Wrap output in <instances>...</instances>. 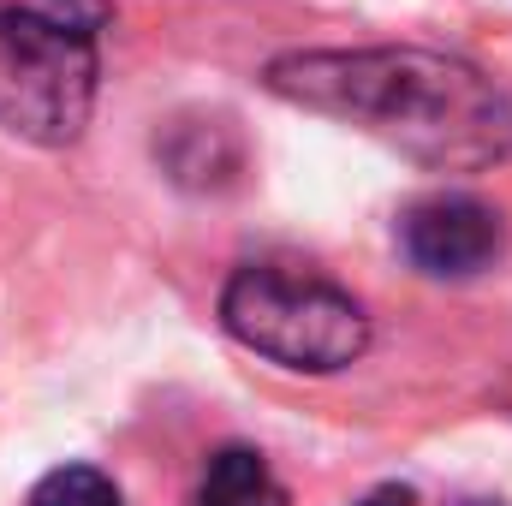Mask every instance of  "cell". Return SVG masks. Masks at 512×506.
I'll return each instance as SVG.
<instances>
[{
	"instance_id": "6da1fadb",
	"label": "cell",
	"mask_w": 512,
	"mask_h": 506,
	"mask_svg": "<svg viewBox=\"0 0 512 506\" xmlns=\"http://www.w3.org/2000/svg\"><path fill=\"white\" fill-rule=\"evenodd\" d=\"M262 84L310 114L382 137L435 173H483L512 155V102L477 66L435 48H298Z\"/></svg>"
},
{
	"instance_id": "7a4b0ae2",
	"label": "cell",
	"mask_w": 512,
	"mask_h": 506,
	"mask_svg": "<svg viewBox=\"0 0 512 506\" xmlns=\"http://www.w3.org/2000/svg\"><path fill=\"white\" fill-rule=\"evenodd\" d=\"M108 0H0V131L66 149L90 126Z\"/></svg>"
},
{
	"instance_id": "3957f363",
	"label": "cell",
	"mask_w": 512,
	"mask_h": 506,
	"mask_svg": "<svg viewBox=\"0 0 512 506\" xmlns=\"http://www.w3.org/2000/svg\"><path fill=\"white\" fill-rule=\"evenodd\" d=\"M221 322L256 358L298 376H334L370 352L364 304L310 268L245 262L221 292Z\"/></svg>"
},
{
	"instance_id": "277c9868",
	"label": "cell",
	"mask_w": 512,
	"mask_h": 506,
	"mask_svg": "<svg viewBox=\"0 0 512 506\" xmlns=\"http://www.w3.org/2000/svg\"><path fill=\"white\" fill-rule=\"evenodd\" d=\"M501 245H507L501 215L483 197H465V191L417 197L399 215V251L429 280H471L501 256Z\"/></svg>"
},
{
	"instance_id": "5b68a950",
	"label": "cell",
	"mask_w": 512,
	"mask_h": 506,
	"mask_svg": "<svg viewBox=\"0 0 512 506\" xmlns=\"http://www.w3.org/2000/svg\"><path fill=\"white\" fill-rule=\"evenodd\" d=\"M197 506H292V501H286V483L274 477V465L256 447H221L203 465Z\"/></svg>"
},
{
	"instance_id": "8992f818",
	"label": "cell",
	"mask_w": 512,
	"mask_h": 506,
	"mask_svg": "<svg viewBox=\"0 0 512 506\" xmlns=\"http://www.w3.org/2000/svg\"><path fill=\"white\" fill-rule=\"evenodd\" d=\"M30 506H126V501H120L114 477H102L96 465H60L30 489Z\"/></svg>"
},
{
	"instance_id": "52a82bcc",
	"label": "cell",
	"mask_w": 512,
	"mask_h": 506,
	"mask_svg": "<svg viewBox=\"0 0 512 506\" xmlns=\"http://www.w3.org/2000/svg\"><path fill=\"white\" fill-rule=\"evenodd\" d=\"M358 506H417V495H411V489H399V483H387V489H376V495H364Z\"/></svg>"
},
{
	"instance_id": "ba28073f",
	"label": "cell",
	"mask_w": 512,
	"mask_h": 506,
	"mask_svg": "<svg viewBox=\"0 0 512 506\" xmlns=\"http://www.w3.org/2000/svg\"><path fill=\"white\" fill-rule=\"evenodd\" d=\"M471 506H489V501H471Z\"/></svg>"
}]
</instances>
